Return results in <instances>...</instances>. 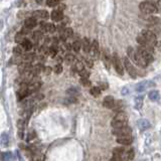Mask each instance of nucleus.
I'll return each instance as SVG.
<instances>
[{"label":"nucleus","instance_id":"423d86ee","mask_svg":"<svg viewBox=\"0 0 161 161\" xmlns=\"http://www.w3.org/2000/svg\"><path fill=\"white\" fill-rule=\"evenodd\" d=\"M112 63H113V66L117 73H118L120 76H123L124 75V66L122 65V63H121V60H120L119 55H117V52H114L113 55H112Z\"/></svg>","mask_w":161,"mask_h":161},{"label":"nucleus","instance_id":"0eeeda50","mask_svg":"<svg viewBox=\"0 0 161 161\" xmlns=\"http://www.w3.org/2000/svg\"><path fill=\"white\" fill-rule=\"evenodd\" d=\"M132 132V129L129 126L125 125L123 127H119V128H113L112 133L113 135L117 137H122V136H130Z\"/></svg>","mask_w":161,"mask_h":161},{"label":"nucleus","instance_id":"dca6fc26","mask_svg":"<svg viewBox=\"0 0 161 161\" xmlns=\"http://www.w3.org/2000/svg\"><path fill=\"white\" fill-rule=\"evenodd\" d=\"M142 19L146 20L148 23H150V24H155V23H158V22H159V18L156 16H152V14H143Z\"/></svg>","mask_w":161,"mask_h":161},{"label":"nucleus","instance_id":"c756f323","mask_svg":"<svg viewBox=\"0 0 161 161\" xmlns=\"http://www.w3.org/2000/svg\"><path fill=\"white\" fill-rule=\"evenodd\" d=\"M71 47H73V50H75L76 52H79L82 48V42H80V40H75L73 45H71Z\"/></svg>","mask_w":161,"mask_h":161},{"label":"nucleus","instance_id":"a878e982","mask_svg":"<svg viewBox=\"0 0 161 161\" xmlns=\"http://www.w3.org/2000/svg\"><path fill=\"white\" fill-rule=\"evenodd\" d=\"M21 47L23 48L24 50H30L32 48V42L28 39H24L23 42H21Z\"/></svg>","mask_w":161,"mask_h":161},{"label":"nucleus","instance_id":"1a4fd4ad","mask_svg":"<svg viewBox=\"0 0 161 161\" xmlns=\"http://www.w3.org/2000/svg\"><path fill=\"white\" fill-rule=\"evenodd\" d=\"M91 55L92 58H96L99 57L100 55V50H99V42H97L95 39L93 42L91 43V48H90V52H89Z\"/></svg>","mask_w":161,"mask_h":161},{"label":"nucleus","instance_id":"3c124183","mask_svg":"<svg viewBox=\"0 0 161 161\" xmlns=\"http://www.w3.org/2000/svg\"><path fill=\"white\" fill-rule=\"evenodd\" d=\"M36 1L38 2V3H42V0H36Z\"/></svg>","mask_w":161,"mask_h":161},{"label":"nucleus","instance_id":"f8f14e48","mask_svg":"<svg viewBox=\"0 0 161 161\" xmlns=\"http://www.w3.org/2000/svg\"><path fill=\"white\" fill-rule=\"evenodd\" d=\"M40 28L43 32H48V33H52L55 31V25L52 23H40Z\"/></svg>","mask_w":161,"mask_h":161},{"label":"nucleus","instance_id":"aec40b11","mask_svg":"<svg viewBox=\"0 0 161 161\" xmlns=\"http://www.w3.org/2000/svg\"><path fill=\"white\" fill-rule=\"evenodd\" d=\"M82 47H83V50L86 53L90 52V48H91V42L89 40L88 37H85L83 39V42H82Z\"/></svg>","mask_w":161,"mask_h":161},{"label":"nucleus","instance_id":"4468645a","mask_svg":"<svg viewBox=\"0 0 161 161\" xmlns=\"http://www.w3.org/2000/svg\"><path fill=\"white\" fill-rule=\"evenodd\" d=\"M115 100L112 96H107L105 97L104 100H103V105L105 108H108V109H112L115 105Z\"/></svg>","mask_w":161,"mask_h":161},{"label":"nucleus","instance_id":"09e8293b","mask_svg":"<svg viewBox=\"0 0 161 161\" xmlns=\"http://www.w3.org/2000/svg\"><path fill=\"white\" fill-rule=\"evenodd\" d=\"M50 71H52V68L47 66V68H45V75H50Z\"/></svg>","mask_w":161,"mask_h":161},{"label":"nucleus","instance_id":"58836bf2","mask_svg":"<svg viewBox=\"0 0 161 161\" xmlns=\"http://www.w3.org/2000/svg\"><path fill=\"white\" fill-rule=\"evenodd\" d=\"M22 50H23V48H22L21 47H15L14 48H13V52H14V55H20L22 53Z\"/></svg>","mask_w":161,"mask_h":161},{"label":"nucleus","instance_id":"cd10ccee","mask_svg":"<svg viewBox=\"0 0 161 161\" xmlns=\"http://www.w3.org/2000/svg\"><path fill=\"white\" fill-rule=\"evenodd\" d=\"M90 94L93 97H99L101 95V89H100L99 87H93L90 90Z\"/></svg>","mask_w":161,"mask_h":161},{"label":"nucleus","instance_id":"8fccbe9b","mask_svg":"<svg viewBox=\"0 0 161 161\" xmlns=\"http://www.w3.org/2000/svg\"><path fill=\"white\" fill-rule=\"evenodd\" d=\"M55 60H57L58 63H60L63 62V58L62 57H55Z\"/></svg>","mask_w":161,"mask_h":161},{"label":"nucleus","instance_id":"de8ad7c7","mask_svg":"<svg viewBox=\"0 0 161 161\" xmlns=\"http://www.w3.org/2000/svg\"><path fill=\"white\" fill-rule=\"evenodd\" d=\"M101 90H106L107 88H108V86H107V84H100V87H99Z\"/></svg>","mask_w":161,"mask_h":161},{"label":"nucleus","instance_id":"412c9836","mask_svg":"<svg viewBox=\"0 0 161 161\" xmlns=\"http://www.w3.org/2000/svg\"><path fill=\"white\" fill-rule=\"evenodd\" d=\"M74 34V30L71 28V27H66V28L63 29V34H62V38L63 40L66 39V38H70L73 36Z\"/></svg>","mask_w":161,"mask_h":161},{"label":"nucleus","instance_id":"72a5a7b5","mask_svg":"<svg viewBox=\"0 0 161 161\" xmlns=\"http://www.w3.org/2000/svg\"><path fill=\"white\" fill-rule=\"evenodd\" d=\"M8 136H7L6 133H3L1 136V144L3 145V146H7L8 145Z\"/></svg>","mask_w":161,"mask_h":161},{"label":"nucleus","instance_id":"b1692460","mask_svg":"<svg viewBox=\"0 0 161 161\" xmlns=\"http://www.w3.org/2000/svg\"><path fill=\"white\" fill-rule=\"evenodd\" d=\"M35 60V55L34 53H26V55H24V57L22 58V60H23V63H31L32 60Z\"/></svg>","mask_w":161,"mask_h":161},{"label":"nucleus","instance_id":"f257e3e1","mask_svg":"<svg viewBox=\"0 0 161 161\" xmlns=\"http://www.w3.org/2000/svg\"><path fill=\"white\" fill-rule=\"evenodd\" d=\"M137 42L141 47H145L147 48H150V50H153V47L157 43V38L153 31L149 29H144L137 36Z\"/></svg>","mask_w":161,"mask_h":161},{"label":"nucleus","instance_id":"20e7f679","mask_svg":"<svg viewBox=\"0 0 161 161\" xmlns=\"http://www.w3.org/2000/svg\"><path fill=\"white\" fill-rule=\"evenodd\" d=\"M137 52L139 53L140 57L147 63H150L153 62V50H150V48H147L145 47H141V45H140V47L137 48Z\"/></svg>","mask_w":161,"mask_h":161},{"label":"nucleus","instance_id":"e433bc0d","mask_svg":"<svg viewBox=\"0 0 161 161\" xmlns=\"http://www.w3.org/2000/svg\"><path fill=\"white\" fill-rule=\"evenodd\" d=\"M60 2L58 0H47V6H50V7H55V6H58V4Z\"/></svg>","mask_w":161,"mask_h":161},{"label":"nucleus","instance_id":"473e14b6","mask_svg":"<svg viewBox=\"0 0 161 161\" xmlns=\"http://www.w3.org/2000/svg\"><path fill=\"white\" fill-rule=\"evenodd\" d=\"M65 60H66V63H74L76 60V58H75V55H71V53H68V55H66V58H65Z\"/></svg>","mask_w":161,"mask_h":161},{"label":"nucleus","instance_id":"f3484780","mask_svg":"<svg viewBox=\"0 0 161 161\" xmlns=\"http://www.w3.org/2000/svg\"><path fill=\"white\" fill-rule=\"evenodd\" d=\"M150 83H151V82L143 81V82H141V83L137 84L136 87H135V90H136L137 92H139V93H141V92H144L148 88V87L150 86Z\"/></svg>","mask_w":161,"mask_h":161},{"label":"nucleus","instance_id":"37998d69","mask_svg":"<svg viewBox=\"0 0 161 161\" xmlns=\"http://www.w3.org/2000/svg\"><path fill=\"white\" fill-rule=\"evenodd\" d=\"M86 63H87V66H88L89 68H92V66H93V65H94L93 60H90V58H87V60H86Z\"/></svg>","mask_w":161,"mask_h":161},{"label":"nucleus","instance_id":"bb28decb","mask_svg":"<svg viewBox=\"0 0 161 161\" xmlns=\"http://www.w3.org/2000/svg\"><path fill=\"white\" fill-rule=\"evenodd\" d=\"M74 70H75L76 73H80L83 70H85V66H84V63L78 60V62L75 63V66H74Z\"/></svg>","mask_w":161,"mask_h":161},{"label":"nucleus","instance_id":"393cba45","mask_svg":"<svg viewBox=\"0 0 161 161\" xmlns=\"http://www.w3.org/2000/svg\"><path fill=\"white\" fill-rule=\"evenodd\" d=\"M134 102H135V107H136V109L137 110H140L142 108V106H143V96H138L135 98L134 100Z\"/></svg>","mask_w":161,"mask_h":161},{"label":"nucleus","instance_id":"9d476101","mask_svg":"<svg viewBox=\"0 0 161 161\" xmlns=\"http://www.w3.org/2000/svg\"><path fill=\"white\" fill-rule=\"evenodd\" d=\"M137 126L141 131H145V130L149 129L151 125H150V122L147 119H140L137 121Z\"/></svg>","mask_w":161,"mask_h":161},{"label":"nucleus","instance_id":"4be33fe9","mask_svg":"<svg viewBox=\"0 0 161 161\" xmlns=\"http://www.w3.org/2000/svg\"><path fill=\"white\" fill-rule=\"evenodd\" d=\"M43 71H44V66H43L42 63H38V65L34 66L32 68V73H33V75H34V76L39 75V74L42 73Z\"/></svg>","mask_w":161,"mask_h":161},{"label":"nucleus","instance_id":"79ce46f5","mask_svg":"<svg viewBox=\"0 0 161 161\" xmlns=\"http://www.w3.org/2000/svg\"><path fill=\"white\" fill-rule=\"evenodd\" d=\"M134 156H135V152H134V149H129L128 150V159L130 160H133L134 159Z\"/></svg>","mask_w":161,"mask_h":161},{"label":"nucleus","instance_id":"c85d7f7f","mask_svg":"<svg viewBox=\"0 0 161 161\" xmlns=\"http://www.w3.org/2000/svg\"><path fill=\"white\" fill-rule=\"evenodd\" d=\"M114 110L115 112H121V110L123 109V103H122V101H116L115 102V105L114 107L112 108Z\"/></svg>","mask_w":161,"mask_h":161},{"label":"nucleus","instance_id":"a19ab883","mask_svg":"<svg viewBox=\"0 0 161 161\" xmlns=\"http://www.w3.org/2000/svg\"><path fill=\"white\" fill-rule=\"evenodd\" d=\"M81 84L84 87H90L91 86V82L89 81V79H81Z\"/></svg>","mask_w":161,"mask_h":161},{"label":"nucleus","instance_id":"f03ea898","mask_svg":"<svg viewBox=\"0 0 161 161\" xmlns=\"http://www.w3.org/2000/svg\"><path fill=\"white\" fill-rule=\"evenodd\" d=\"M127 55H128V58H131L132 62H134L135 65L141 66V68H145L147 66L148 63L145 62L143 58L140 57V55L137 52V50H134L132 47H129L127 48Z\"/></svg>","mask_w":161,"mask_h":161},{"label":"nucleus","instance_id":"7c9ffc66","mask_svg":"<svg viewBox=\"0 0 161 161\" xmlns=\"http://www.w3.org/2000/svg\"><path fill=\"white\" fill-rule=\"evenodd\" d=\"M147 2L151 3L153 6H155L158 10L161 9V0H146Z\"/></svg>","mask_w":161,"mask_h":161},{"label":"nucleus","instance_id":"6e6552de","mask_svg":"<svg viewBox=\"0 0 161 161\" xmlns=\"http://www.w3.org/2000/svg\"><path fill=\"white\" fill-rule=\"evenodd\" d=\"M123 63H124V68H126L127 73H128L129 75L132 76V78H134V79L136 78V76H137L136 70H135L134 66L132 65V63L130 62L129 58H124Z\"/></svg>","mask_w":161,"mask_h":161},{"label":"nucleus","instance_id":"2eb2a0df","mask_svg":"<svg viewBox=\"0 0 161 161\" xmlns=\"http://www.w3.org/2000/svg\"><path fill=\"white\" fill-rule=\"evenodd\" d=\"M37 24V21H36V18L34 17H28V18L25 19L24 21V26L26 27L27 29H32L36 26Z\"/></svg>","mask_w":161,"mask_h":161},{"label":"nucleus","instance_id":"603ef678","mask_svg":"<svg viewBox=\"0 0 161 161\" xmlns=\"http://www.w3.org/2000/svg\"><path fill=\"white\" fill-rule=\"evenodd\" d=\"M58 1H63V0H58Z\"/></svg>","mask_w":161,"mask_h":161},{"label":"nucleus","instance_id":"49530a36","mask_svg":"<svg viewBox=\"0 0 161 161\" xmlns=\"http://www.w3.org/2000/svg\"><path fill=\"white\" fill-rule=\"evenodd\" d=\"M30 161H42V159H40V157L39 156H32L31 157V159H30Z\"/></svg>","mask_w":161,"mask_h":161},{"label":"nucleus","instance_id":"c03bdc74","mask_svg":"<svg viewBox=\"0 0 161 161\" xmlns=\"http://www.w3.org/2000/svg\"><path fill=\"white\" fill-rule=\"evenodd\" d=\"M66 8V6H65V4H60V3H58V10H60V11H63V9H65Z\"/></svg>","mask_w":161,"mask_h":161},{"label":"nucleus","instance_id":"39448f33","mask_svg":"<svg viewBox=\"0 0 161 161\" xmlns=\"http://www.w3.org/2000/svg\"><path fill=\"white\" fill-rule=\"evenodd\" d=\"M139 9L141 10V12H143L144 14H154L158 12V9L155 6H153L151 3L147 1L141 2L139 4Z\"/></svg>","mask_w":161,"mask_h":161},{"label":"nucleus","instance_id":"9b49d317","mask_svg":"<svg viewBox=\"0 0 161 161\" xmlns=\"http://www.w3.org/2000/svg\"><path fill=\"white\" fill-rule=\"evenodd\" d=\"M116 142L119 143L121 145H130L133 142V138L132 136H122V137H117L116 138Z\"/></svg>","mask_w":161,"mask_h":161},{"label":"nucleus","instance_id":"c9c22d12","mask_svg":"<svg viewBox=\"0 0 161 161\" xmlns=\"http://www.w3.org/2000/svg\"><path fill=\"white\" fill-rule=\"evenodd\" d=\"M42 37V33L40 31H35L32 35L33 40H35V42H38V40H39Z\"/></svg>","mask_w":161,"mask_h":161},{"label":"nucleus","instance_id":"a211bd4d","mask_svg":"<svg viewBox=\"0 0 161 161\" xmlns=\"http://www.w3.org/2000/svg\"><path fill=\"white\" fill-rule=\"evenodd\" d=\"M52 19L53 21H60V20L63 19V11H60L58 9H55L52 12Z\"/></svg>","mask_w":161,"mask_h":161},{"label":"nucleus","instance_id":"ddd939ff","mask_svg":"<svg viewBox=\"0 0 161 161\" xmlns=\"http://www.w3.org/2000/svg\"><path fill=\"white\" fill-rule=\"evenodd\" d=\"M33 16H34L35 18H39V19H47L48 17H50V14H48L47 10L40 9L33 12Z\"/></svg>","mask_w":161,"mask_h":161},{"label":"nucleus","instance_id":"a18cd8bd","mask_svg":"<svg viewBox=\"0 0 161 161\" xmlns=\"http://www.w3.org/2000/svg\"><path fill=\"white\" fill-rule=\"evenodd\" d=\"M68 93L70 94V95H76L78 92H76V90H75V89H70V90L68 91Z\"/></svg>","mask_w":161,"mask_h":161},{"label":"nucleus","instance_id":"f704fd0d","mask_svg":"<svg viewBox=\"0 0 161 161\" xmlns=\"http://www.w3.org/2000/svg\"><path fill=\"white\" fill-rule=\"evenodd\" d=\"M24 40V33L23 32H19L16 34L15 36V42H22Z\"/></svg>","mask_w":161,"mask_h":161},{"label":"nucleus","instance_id":"2f4dec72","mask_svg":"<svg viewBox=\"0 0 161 161\" xmlns=\"http://www.w3.org/2000/svg\"><path fill=\"white\" fill-rule=\"evenodd\" d=\"M124 153H125V149L123 147H117V148H114L113 150L114 155H121V156H123Z\"/></svg>","mask_w":161,"mask_h":161},{"label":"nucleus","instance_id":"6ab92c4d","mask_svg":"<svg viewBox=\"0 0 161 161\" xmlns=\"http://www.w3.org/2000/svg\"><path fill=\"white\" fill-rule=\"evenodd\" d=\"M103 62L105 63V66H106L107 70H110V66H111V63H112V58L110 57V55L107 50H105L103 52Z\"/></svg>","mask_w":161,"mask_h":161},{"label":"nucleus","instance_id":"7ed1b4c3","mask_svg":"<svg viewBox=\"0 0 161 161\" xmlns=\"http://www.w3.org/2000/svg\"><path fill=\"white\" fill-rule=\"evenodd\" d=\"M128 122V116L124 112H119L117 113L116 116L114 117L111 122V125L113 128H119V127H123Z\"/></svg>","mask_w":161,"mask_h":161},{"label":"nucleus","instance_id":"4c0bfd02","mask_svg":"<svg viewBox=\"0 0 161 161\" xmlns=\"http://www.w3.org/2000/svg\"><path fill=\"white\" fill-rule=\"evenodd\" d=\"M53 71H55V74H60L63 71V66L60 65V63H58V65H55V68H53Z\"/></svg>","mask_w":161,"mask_h":161},{"label":"nucleus","instance_id":"5701e85b","mask_svg":"<svg viewBox=\"0 0 161 161\" xmlns=\"http://www.w3.org/2000/svg\"><path fill=\"white\" fill-rule=\"evenodd\" d=\"M148 97L151 101H158L160 99V95H159V92L158 91H150L149 94H148Z\"/></svg>","mask_w":161,"mask_h":161},{"label":"nucleus","instance_id":"ea45409f","mask_svg":"<svg viewBox=\"0 0 161 161\" xmlns=\"http://www.w3.org/2000/svg\"><path fill=\"white\" fill-rule=\"evenodd\" d=\"M79 74H80V76L83 79H89V76H90V73H89V71H87L86 70H83L82 71H80Z\"/></svg>","mask_w":161,"mask_h":161}]
</instances>
